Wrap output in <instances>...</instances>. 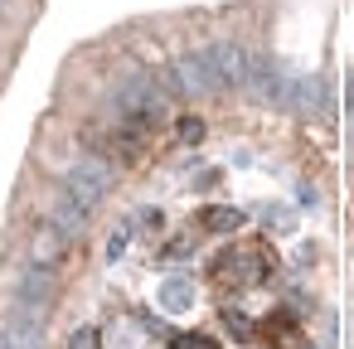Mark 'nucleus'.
Wrapping results in <instances>:
<instances>
[{"label": "nucleus", "instance_id": "nucleus-2", "mask_svg": "<svg viewBox=\"0 0 354 349\" xmlns=\"http://www.w3.org/2000/svg\"><path fill=\"white\" fill-rule=\"evenodd\" d=\"M252 339H257L262 349H296V344H301V320H296V310H286V305H272V310L257 320Z\"/></svg>", "mask_w": 354, "mask_h": 349}, {"label": "nucleus", "instance_id": "nucleus-3", "mask_svg": "<svg viewBox=\"0 0 354 349\" xmlns=\"http://www.w3.org/2000/svg\"><path fill=\"white\" fill-rule=\"evenodd\" d=\"M194 228H204V233H238L243 228V214L228 209V204H204L194 214Z\"/></svg>", "mask_w": 354, "mask_h": 349}, {"label": "nucleus", "instance_id": "nucleus-1", "mask_svg": "<svg viewBox=\"0 0 354 349\" xmlns=\"http://www.w3.org/2000/svg\"><path fill=\"white\" fill-rule=\"evenodd\" d=\"M277 272V252L262 243V238H243L233 247H223L209 267V281L223 291V296H238V291H252L262 286L267 276Z\"/></svg>", "mask_w": 354, "mask_h": 349}, {"label": "nucleus", "instance_id": "nucleus-5", "mask_svg": "<svg viewBox=\"0 0 354 349\" xmlns=\"http://www.w3.org/2000/svg\"><path fill=\"white\" fill-rule=\"evenodd\" d=\"M204 136V122L199 117H180V141H199Z\"/></svg>", "mask_w": 354, "mask_h": 349}, {"label": "nucleus", "instance_id": "nucleus-6", "mask_svg": "<svg viewBox=\"0 0 354 349\" xmlns=\"http://www.w3.org/2000/svg\"><path fill=\"white\" fill-rule=\"evenodd\" d=\"M73 349H78V339H73ZM83 349H93V339H88V334H83Z\"/></svg>", "mask_w": 354, "mask_h": 349}, {"label": "nucleus", "instance_id": "nucleus-4", "mask_svg": "<svg viewBox=\"0 0 354 349\" xmlns=\"http://www.w3.org/2000/svg\"><path fill=\"white\" fill-rule=\"evenodd\" d=\"M175 349H223L214 334H199V330H189V334H175Z\"/></svg>", "mask_w": 354, "mask_h": 349}]
</instances>
